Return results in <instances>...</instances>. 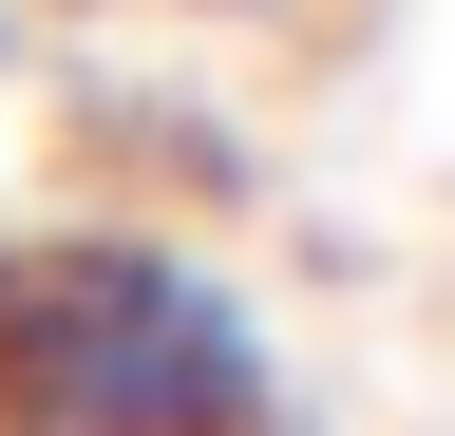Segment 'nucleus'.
<instances>
[{
  "label": "nucleus",
  "mask_w": 455,
  "mask_h": 436,
  "mask_svg": "<svg viewBox=\"0 0 455 436\" xmlns=\"http://www.w3.org/2000/svg\"><path fill=\"white\" fill-rule=\"evenodd\" d=\"M266 322L152 228L0 247V436H247Z\"/></svg>",
  "instance_id": "1"
},
{
  "label": "nucleus",
  "mask_w": 455,
  "mask_h": 436,
  "mask_svg": "<svg viewBox=\"0 0 455 436\" xmlns=\"http://www.w3.org/2000/svg\"><path fill=\"white\" fill-rule=\"evenodd\" d=\"M0 58H20V20H0Z\"/></svg>",
  "instance_id": "2"
}]
</instances>
